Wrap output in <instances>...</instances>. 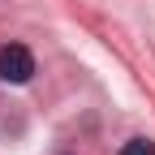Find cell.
Instances as JSON below:
<instances>
[{
	"label": "cell",
	"mask_w": 155,
	"mask_h": 155,
	"mask_svg": "<svg viewBox=\"0 0 155 155\" xmlns=\"http://www.w3.org/2000/svg\"><path fill=\"white\" fill-rule=\"evenodd\" d=\"M0 78L13 82V86L30 82V78H35V56H30V48H22V43H5V48H0Z\"/></svg>",
	"instance_id": "obj_1"
},
{
	"label": "cell",
	"mask_w": 155,
	"mask_h": 155,
	"mask_svg": "<svg viewBox=\"0 0 155 155\" xmlns=\"http://www.w3.org/2000/svg\"><path fill=\"white\" fill-rule=\"evenodd\" d=\"M116 155H155V142H151V138H129Z\"/></svg>",
	"instance_id": "obj_2"
}]
</instances>
